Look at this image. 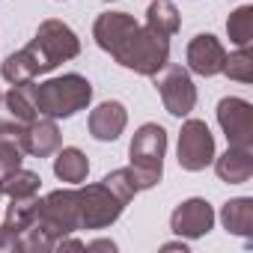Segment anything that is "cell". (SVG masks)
I'll list each match as a JSON object with an SVG mask.
<instances>
[{"mask_svg":"<svg viewBox=\"0 0 253 253\" xmlns=\"http://www.w3.org/2000/svg\"><path fill=\"white\" fill-rule=\"evenodd\" d=\"M33 95H36L39 116L69 119L92 101V84L84 75L72 72V75L51 78L45 84H33Z\"/></svg>","mask_w":253,"mask_h":253,"instance_id":"1","label":"cell"},{"mask_svg":"<svg viewBox=\"0 0 253 253\" xmlns=\"http://www.w3.org/2000/svg\"><path fill=\"white\" fill-rule=\"evenodd\" d=\"M164 152H167V131L158 122H146L134 131L128 158H131V173L137 179L140 191H149L161 182L164 176Z\"/></svg>","mask_w":253,"mask_h":253,"instance_id":"2","label":"cell"},{"mask_svg":"<svg viewBox=\"0 0 253 253\" xmlns=\"http://www.w3.org/2000/svg\"><path fill=\"white\" fill-rule=\"evenodd\" d=\"M24 51L33 57L36 72L45 75V72H54L60 63L75 60V57L81 54V39H78V33H75L69 24H63V21H57V18H48V21L39 24L33 42H30Z\"/></svg>","mask_w":253,"mask_h":253,"instance_id":"3","label":"cell"},{"mask_svg":"<svg viewBox=\"0 0 253 253\" xmlns=\"http://www.w3.org/2000/svg\"><path fill=\"white\" fill-rule=\"evenodd\" d=\"M113 60H116L119 66H125V69L137 72V75L155 78V75L170 63V39L161 36V33H155V30H149V27L143 24V27H137V30L128 36V42H125V45L113 54Z\"/></svg>","mask_w":253,"mask_h":253,"instance_id":"4","label":"cell"},{"mask_svg":"<svg viewBox=\"0 0 253 253\" xmlns=\"http://www.w3.org/2000/svg\"><path fill=\"white\" fill-rule=\"evenodd\" d=\"M33 226L39 232H45L54 247L60 238L72 235L81 229L78 223V191H51L48 197H36V217Z\"/></svg>","mask_w":253,"mask_h":253,"instance_id":"5","label":"cell"},{"mask_svg":"<svg viewBox=\"0 0 253 253\" xmlns=\"http://www.w3.org/2000/svg\"><path fill=\"white\" fill-rule=\"evenodd\" d=\"M125 206H128V200H122L104 179L98 185L78 188V223H81V229L110 226L113 220H119Z\"/></svg>","mask_w":253,"mask_h":253,"instance_id":"6","label":"cell"},{"mask_svg":"<svg viewBox=\"0 0 253 253\" xmlns=\"http://www.w3.org/2000/svg\"><path fill=\"white\" fill-rule=\"evenodd\" d=\"M155 86H158V95L167 107L170 116H188L197 104V86L191 81V75L176 66V63H167L158 75H155Z\"/></svg>","mask_w":253,"mask_h":253,"instance_id":"7","label":"cell"},{"mask_svg":"<svg viewBox=\"0 0 253 253\" xmlns=\"http://www.w3.org/2000/svg\"><path fill=\"white\" fill-rule=\"evenodd\" d=\"M214 161V137L203 119H188L179 131V167L200 173Z\"/></svg>","mask_w":253,"mask_h":253,"instance_id":"8","label":"cell"},{"mask_svg":"<svg viewBox=\"0 0 253 253\" xmlns=\"http://www.w3.org/2000/svg\"><path fill=\"white\" fill-rule=\"evenodd\" d=\"M217 122L229 140V146H241V149H253V107L250 101L229 95L220 98L217 104Z\"/></svg>","mask_w":253,"mask_h":253,"instance_id":"9","label":"cell"},{"mask_svg":"<svg viewBox=\"0 0 253 253\" xmlns=\"http://www.w3.org/2000/svg\"><path fill=\"white\" fill-rule=\"evenodd\" d=\"M211 226H214V209L200 197L179 203L170 214V229L179 238H203Z\"/></svg>","mask_w":253,"mask_h":253,"instance_id":"10","label":"cell"},{"mask_svg":"<svg viewBox=\"0 0 253 253\" xmlns=\"http://www.w3.org/2000/svg\"><path fill=\"white\" fill-rule=\"evenodd\" d=\"M185 57H188V69L197 72V75H203V78H214V75H220L223 66H226V48H223L220 39L211 36V33L194 36V39L188 42Z\"/></svg>","mask_w":253,"mask_h":253,"instance_id":"11","label":"cell"},{"mask_svg":"<svg viewBox=\"0 0 253 253\" xmlns=\"http://www.w3.org/2000/svg\"><path fill=\"white\" fill-rule=\"evenodd\" d=\"M140 24L128 15V12H101L92 24V36H95V45L101 51H107L110 57L128 42V36L137 30Z\"/></svg>","mask_w":253,"mask_h":253,"instance_id":"12","label":"cell"},{"mask_svg":"<svg viewBox=\"0 0 253 253\" xmlns=\"http://www.w3.org/2000/svg\"><path fill=\"white\" fill-rule=\"evenodd\" d=\"M86 125H89V134H92L95 140L110 143V140H116V137L125 131V125H128V110H125L122 101H101V104L89 113Z\"/></svg>","mask_w":253,"mask_h":253,"instance_id":"13","label":"cell"},{"mask_svg":"<svg viewBox=\"0 0 253 253\" xmlns=\"http://www.w3.org/2000/svg\"><path fill=\"white\" fill-rule=\"evenodd\" d=\"M63 146L60 128L51 116H36L27 125V134H24V155H36V158H51L57 149Z\"/></svg>","mask_w":253,"mask_h":253,"instance_id":"14","label":"cell"},{"mask_svg":"<svg viewBox=\"0 0 253 253\" xmlns=\"http://www.w3.org/2000/svg\"><path fill=\"white\" fill-rule=\"evenodd\" d=\"M214 173L226 185H244L253 176V149L229 146L220 158H214Z\"/></svg>","mask_w":253,"mask_h":253,"instance_id":"15","label":"cell"},{"mask_svg":"<svg viewBox=\"0 0 253 253\" xmlns=\"http://www.w3.org/2000/svg\"><path fill=\"white\" fill-rule=\"evenodd\" d=\"M3 110L9 119L15 122H33L39 116V107H36V95H33V81L30 84H15L6 95H3Z\"/></svg>","mask_w":253,"mask_h":253,"instance_id":"16","label":"cell"},{"mask_svg":"<svg viewBox=\"0 0 253 253\" xmlns=\"http://www.w3.org/2000/svg\"><path fill=\"white\" fill-rule=\"evenodd\" d=\"M54 155H57V158H54V176H57L60 182L81 185V182L86 179V173H89V161H86V155H84L81 149L66 146V149H57Z\"/></svg>","mask_w":253,"mask_h":253,"instance_id":"17","label":"cell"},{"mask_svg":"<svg viewBox=\"0 0 253 253\" xmlns=\"http://www.w3.org/2000/svg\"><path fill=\"white\" fill-rule=\"evenodd\" d=\"M220 220L226 226V232L232 235H250L253 232V200L250 197H235L223 206L220 211Z\"/></svg>","mask_w":253,"mask_h":253,"instance_id":"18","label":"cell"},{"mask_svg":"<svg viewBox=\"0 0 253 253\" xmlns=\"http://www.w3.org/2000/svg\"><path fill=\"white\" fill-rule=\"evenodd\" d=\"M146 27L161 33V36H176L179 27H182V18H179V9L173 0H152L149 9H146Z\"/></svg>","mask_w":253,"mask_h":253,"instance_id":"19","label":"cell"},{"mask_svg":"<svg viewBox=\"0 0 253 253\" xmlns=\"http://www.w3.org/2000/svg\"><path fill=\"white\" fill-rule=\"evenodd\" d=\"M42 188V179L39 173H30V170H12L9 176L0 179V191H3V197L9 200H27V197H36Z\"/></svg>","mask_w":253,"mask_h":253,"instance_id":"20","label":"cell"},{"mask_svg":"<svg viewBox=\"0 0 253 253\" xmlns=\"http://www.w3.org/2000/svg\"><path fill=\"white\" fill-rule=\"evenodd\" d=\"M0 75H3V81H9V84L15 86V84H30L39 72H36L33 57L21 48V51L9 54V57L3 60V66H0Z\"/></svg>","mask_w":253,"mask_h":253,"instance_id":"21","label":"cell"},{"mask_svg":"<svg viewBox=\"0 0 253 253\" xmlns=\"http://www.w3.org/2000/svg\"><path fill=\"white\" fill-rule=\"evenodd\" d=\"M226 33H229V42L235 48H247L253 42V6L235 9L226 21Z\"/></svg>","mask_w":253,"mask_h":253,"instance_id":"22","label":"cell"},{"mask_svg":"<svg viewBox=\"0 0 253 253\" xmlns=\"http://www.w3.org/2000/svg\"><path fill=\"white\" fill-rule=\"evenodd\" d=\"M223 75L232 78V81H238V84H250L253 81V54H250V45L238 48L235 54H226Z\"/></svg>","mask_w":253,"mask_h":253,"instance_id":"23","label":"cell"},{"mask_svg":"<svg viewBox=\"0 0 253 253\" xmlns=\"http://www.w3.org/2000/svg\"><path fill=\"white\" fill-rule=\"evenodd\" d=\"M21 161H24V149H21V143L12 140V137H0V179L9 176L12 170H18Z\"/></svg>","mask_w":253,"mask_h":253,"instance_id":"24","label":"cell"},{"mask_svg":"<svg viewBox=\"0 0 253 253\" xmlns=\"http://www.w3.org/2000/svg\"><path fill=\"white\" fill-rule=\"evenodd\" d=\"M21 250V232L12 223H0V253H15Z\"/></svg>","mask_w":253,"mask_h":253,"instance_id":"25","label":"cell"},{"mask_svg":"<svg viewBox=\"0 0 253 253\" xmlns=\"http://www.w3.org/2000/svg\"><path fill=\"white\" fill-rule=\"evenodd\" d=\"M86 250H116V244L101 238V241H89V244H86Z\"/></svg>","mask_w":253,"mask_h":253,"instance_id":"26","label":"cell"},{"mask_svg":"<svg viewBox=\"0 0 253 253\" xmlns=\"http://www.w3.org/2000/svg\"><path fill=\"white\" fill-rule=\"evenodd\" d=\"M0 104H3V95H0Z\"/></svg>","mask_w":253,"mask_h":253,"instance_id":"27","label":"cell"},{"mask_svg":"<svg viewBox=\"0 0 253 253\" xmlns=\"http://www.w3.org/2000/svg\"><path fill=\"white\" fill-rule=\"evenodd\" d=\"M107 3H113V0H107Z\"/></svg>","mask_w":253,"mask_h":253,"instance_id":"28","label":"cell"},{"mask_svg":"<svg viewBox=\"0 0 253 253\" xmlns=\"http://www.w3.org/2000/svg\"><path fill=\"white\" fill-rule=\"evenodd\" d=\"M0 197H3V191H0Z\"/></svg>","mask_w":253,"mask_h":253,"instance_id":"29","label":"cell"}]
</instances>
